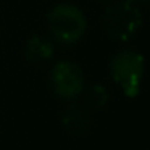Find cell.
I'll list each match as a JSON object with an SVG mask.
<instances>
[{
  "mask_svg": "<svg viewBox=\"0 0 150 150\" xmlns=\"http://www.w3.org/2000/svg\"><path fill=\"white\" fill-rule=\"evenodd\" d=\"M110 74L113 81L121 87L124 95H139L140 82L144 76V57L142 53L131 49L120 50L110 60Z\"/></svg>",
  "mask_w": 150,
  "mask_h": 150,
  "instance_id": "cell-3",
  "label": "cell"
},
{
  "mask_svg": "<svg viewBox=\"0 0 150 150\" xmlns=\"http://www.w3.org/2000/svg\"><path fill=\"white\" fill-rule=\"evenodd\" d=\"M47 29L55 42L74 45L87 33V18L78 5L69 2L57 4L47 13Z\"/></svg>",
  "mask_w": 150,
  "mask_h": 150,
  "instance_id": "cell-1",
  "label": "cell"
},
{
  "mask_svg": "<svg viewBox=\"0 0 150 150\" xmlns=\"http://www.w3.org/2000/svg\"><path fill=\"white\" fill-rule=\"evenodd\" d=\"M142 26V11L129 0H113L102 15V28L110 39L118 42L131 40Z\"/></svg>",
  "mask_w": 150,
  "mask_h": 150,
  "instance_id": "cell-2",
  "label": "cell"
},
{
  "mask_svg": "<svg viewBox=\"0 0 150 150\" xmlns=\"http://www.w3.org/2000/svg\"><path fill=\"white\" fill-rule=\"evenodd\" d=\"M108 98H110V94H108L107 87L102 84H94L86 91V107L92 108V110H100L108 103Z\"/></svg>",
  "mask_w": 150,
  "mask_h": 150,
  "instance_id": "cell-7",
  "label": "cell"
},
{
  "mask_svg": "<svg viewBox=\"0 0 150 150\" xmlns=\"http://www.w3.org/2000/svg\"><path fill=\"white\" fill-rule=\"evenodd\" d=\"M129 2H132V4H136V5H144V4H147L149 0H129Z\"/></svg>",
  "mask_w": 150,
  "mask_h": 150,
  "instance_id": "cell-8",
  "label": "cell"
},
{
  "mask_svg": "<svg viewBox=\"0 0 150 150\" xmlns=\"http://www.w3.org/2000/svg\"><path fill=\"white\" fill-rule=\"evenodd\" d=\"M49 82L53 94L63 100H73L86 89V76L76 62L62 60L50 69Z\"/></svg>",
  "mask_w": 150,
  "mask_h": 150,
  "instance_id": "cell-4",
  "label": "cell"
},
{
  "mask_svg": "<svg viewBox=\"0 0 150 150\" xmlns=\"http://www.w3.org/2000/svg\"><path fill=\"white\" fill-rule=\"evenodd\" d=\"M95 2H100V4H105V5H107V4H110V2H113V0H95Z\"/></svg>",
  "mask_w": 150,
  "mask_h": 150,
  "instance_id": "cell-9",
  "label": "cell"
},
{
  "mask_svg": "<svg viewBox=\"0 0 150 150\" xmlns=\"http://www.w3.org/2000/svg\"><path fill=\"white\" fill-rule=\"evenodd\" d=\"M62 124L71 134H84L91 127V116L87 110L78 103L66 107L62 115Z\"/></svg>",
  "mask_w": 150,
  "mask_h": 150,
  "instance_id": "cell-5",
  "label": "cell"
},
{
  "mask_svg": "<svg viewBox=\"0 0 150 150\" xmlns=\"http://www.w3.org/2000/svg\"><path fill=\"white\" fill-rule=\"evenodd\" d=\"M55 53V47L50 39L44 36H31L24 45V57L31 63H42L50 60Z\"/></svg>",
  "mask_w": 150,
  "mask_h": 150,
  "instance_id": "cell-6",
  "label": "cell"
}]
</instances>
